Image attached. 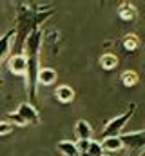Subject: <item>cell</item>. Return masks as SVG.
I'll use <instances>...</instances> for the list:
<instances>
[{
    "label": "cell",
    "mask_w": 145,
    "mask_h": 156,
    "mask_svg": "<svg viewBox=\"0 0 145 156\" xmlns=\"http://www.w3.org/2000/svg\"><path fill=\"white\" fill-rule=\"evenodd\" d=\"M74 133H76L78 142H91L93 138V127L87 120H78L74 123Z\"/></svg>",
    "instance_id": "8"
},
{
    "label": "cell",
    "mask_w": 145,
    "mask_h": 156,
    "mask_svg": "<svg viewBox=\"0 0 145 156\" xmlns=\"http://www.w3.org/2000/svg\"><path fill=\"white\" fill-rule=\"evenodd\" d=\"M104 156H114V154H104Z\"/></svg>",
    "instance_id": "19"
},
{
    "label": "cell",
    "mask_w": 145,
    "mask_h": 156,
    "mask_svg": "<svg viewBox=\"0 0 145 156\" xmlns=\"http://www.w3.org/2000/svg\"><path fill=\"white\" fill-rule=\"evenodd\" d=\"M7 67L13 75L24 76L26 75V56H24V53L22 55H11L7 58Z\"/></svg>",
    "instance_id": "7"
},
{
    "label": "cell",
    "mask_w": 145,
    "mask_h": 156,
    "mask_svg": "<svg viewBox=\"0 0 145 156\" xmlns=\"http://www.w3.org/2000/svg\"><path fill=\"white\" fill-rule=\"evenodd\" d=\"M78 151H80V156H104V149L100 145V142H78Z\"/></svg>",
    "instance_id": "6"
},
{
    "label": "cell",
    "mask_w": 145,
    "mask_h": 156,
    "mask_svg": "<svg viewBox=\"0 0 145 156\" xmlns=\"http://www.w3.org/2000/svg\"><path fill=\"white\" fill-rule=\"evenodd\" d=\"M138 82H140V76H138L136 71H125V73L122 75V83H123L125 87H134Z\"/></svg>",
    "instance_id": "15"
},
{
    "label": "cell",
    "mask_w": 145,
    "mask_h": 156,
    "mask_svg": "<svg viewBox=\"0 0 145 156\" xmlns=\"http://www.w3.org/2000/svg\"><path fill=\"white\" fill-rule=\"evenodd\" d=\"M15 131V125L9 122H0V136H7Z\"/></svg>",
    "instance_id": "18"
},
{
    "label": "cell",
    "mask_w": 145,
    "mask_h": 156,
    "mask_svg": "<svg viewBox=\"0 0 145 156\" xmlns=\"http://www.w3.org/2000/svg\"><path fill=\"white\" fill-rule=\"evenodd\" d=\"M120 140L123 147H129L133 151H140L145 147V131H136V133H127L120 134Z\"/></svg>",
    "instance_id": "4"
},
{
    "label": "cell",
    "mask_w": 145,
    "mask_h": 156,
    "mask_svg": "<svg viewBox=\"0 0 145 156\" xmlns=\"http://www.w3.org/2000/svg\"><path fill=\"white\" fill-rule=\"evenodd\" d=\"M100 145H102L104 153H105V151H107V153H118V151H122V149H123V144H122L120 136L105 138V140H102V142H100Z\"/></svg>",
    "instance_id": "11"
},
{
    "label": "cell",
    "mask_w": 145,
    "mask_h": 156,
    "mask_svg": "<svg viewBox=\"0 0 145 156\" xmlns=\"http://www.w3.org/2000/svg\"><path fill=\"white\" fill-rule=\"evenodd\" d=\"M58 151L64 156H80V151H78L76 142H69V140L58 142Z\"/></svg>",
    "instance_id": "12"
},
{
    "label": "cell",
    "mask_w": 145,
    "mask_h": 156,
    "mask_svg": "<svg viewBox=\"0 0 145 156\" xmlns=\"http://www.w3.org/2000/svg\"><path fill=\"white\" fill-rule=\"evenodd\" d=\"M16 113L22 116V120L27 123V125H38L40 123V115L36 111V105H31L29 102H24L18 105Z\"/></svg>",
    "instance_id": "5"
},
{
    "label": "cell",
    "mask_w": 145,
    "mask_h": 156,
    "mask_svg": "<svg viewBox=\"0 0 145 156\" xmlns=\"http://www.w3.org/2000/svg\"><path fill=\"white\" fill-rule=\"evenodd\" d=\"M7 118H9V123H13V125H18V127H26V125H27V123L22 120V116H20L16 111H15V113H11Z\"/></svg>",
    "instance_id": "17"
},
{
    "label": "cell",
    "mask_w": 145,
    "mask_h": 156,
    "mask_svg": "<svg viewBox=\"0 0 145 156\" xmlns=\"http://www.w3.org/2000/svg\"><path fill=\"white\" fill-rule=\"evenodd\" d=\"M55 96L60 104H71L74 100V89L69 85H58V89L55 91Z\"/></svg>",
    "instance_id": "10"
},
{
    "label": "cell",
    "mask_w": 145,
    "mask_h": 156,
    "mask_svg": "<svg viewBox=\"0 0 145 156\" xmlns=\"http://www.w3.org/2000/svg\"><path fill=\"white\" fill-rule=\"evenodd\" d=\"M42 40H44V31L42 27L33 31L24 45V56H26V91L29 96V104H36V75L40 71V47H42Z\"/></svg>",
    "instance_id": "2"
},
{
    "label": "cell",
    "mask_w": 145,
    "mask_h": 156,
    "mask_svg": "<svg viewBox=\"0 0 145 156\" xmlns=\"http://www.w3.org/2000/svg\"><path fill=\"white\" fill-rule=\"evenodd\" d=\"M100 66H102L105 71H112V69H116V67H118V56L112 55V53H105V55H102V58H100Z\"/></svg>",
    "instance_id": "14"
},
{
    "label": "cell",
    "mask_w": 145,
    "mask_h": 156,
    "mask_svg": "<svg viewBox=\"0 0 145 156\" xmlns=\"http://www.w3.org/2000/svg\"><path fill=\"white\" fill-rule=\"evenodd\" d=\"M118 15H120V18H122V20L131 22V20H134V18H136V7H134L133 4L125 2V4H122V5H120Z\"/></svg>",
    "instance_id": "13"
},
{
    "label": "cell",
    "mask_w": 145,
    "mask_h": 156,
    "mask_svg": "<svg viewBox=\"0 0 145 156\" xmlns=\"http://www.w3.org/2000/svg\"><path fill=\"white\" fill-rule=\"evenodd\" d=\"M56 80H58V73L51 67H40L36 75V83H42V85H53Z\"/></svg>",
    "instance_id": "9"
},
{
    "label": "cell",
    "mask_w": 145,
    "mask_h": 156,
    "mask_svg": "<svg viewBox=\"0 0 145 156\" xmlns=\"http://www.w3.org/2000/svg\"><path fill=\"white\" fill-rule=\"evenodd\" d=\"M138 37L136 35H127L125 38H123V47L127 49V51H134V49H138Z\"/></svg>",
    "instance_id": "16"
},
{
    "label": "cell",
    "mask_w": 145,
    "mask_h": 156,
    "mask_svg": "<svg viewBox=\"0 0 145 156\" xmlns=\"http://www.w3.org/2000/svg\"><path fill=\"white\" fill-rule=\"evenodd\" d=\"M55 15V9L49 7V9H31V5H26L22 2L16 4V16H15V29H13V42L9 44V53L11 55H22L24 53V45H26V40L27 37L40 29V26L49 20L51 16Z\"/></svg>",
    "instance_id": "1"
},
{
    "label": "cell",
    "mask_w": 145,
    "mask_h": 156,
    "mask_svg": "<svg viewBox=\"0 0 145 156\" xmlns=\"http://www.w3.org/2000/svg\"><path fill=\"white\" fill-rule=\"evenodd\" d=\"M131 156H136V154H131Z\"/></svg>",
    "instance_id": "20"
},
{
    "label": "cell",
    "mask_w": 145,
    "mask_h": 156,
    "mask_svg": "<svg viewBox=\"0 0 145 156\" xmlns=\"http://www.w3.org/2000/svg\"><path fill=\"white\" fill-rule=\"evenodd\" d=\"M134 111H136V104H131V105H129V109H127L123 115H118L116 118L109 120L107 123H105V127H104V131H102V136H100V140L120 136V134H122V131H123V127L127 125V122L133 118Z\"/></svg>",
    "instance_id": "3"
}]
</instances>
